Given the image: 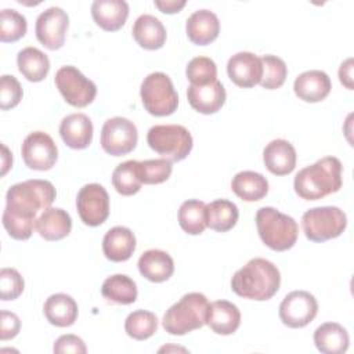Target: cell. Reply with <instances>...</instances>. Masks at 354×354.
Segmentation results:
<instances>
[{"label": "cell", "instance_id": "21", "mask_svg": "<svg viewBox=\"0 0 354 354\" xmlns=\"http://www.w3.org/2000/svg\"><path fill=\"white\" fill-rule=\"evenodd\" d=\"M206 324L217 335H232L241 325V311L228 300H216L207 307Z\"/></svg>", "mask_w": 354, "mask_h": 354}, {"label": "cell", "instance_id": "12", "mask_svg": "<svg viewBox=\"0 0 354 354\" xmlns=\"http://www.w3.org/2000/svg\"><path fill=\"white\" fill-rule=\"evenodd\" d=\"M318 313V303L314 295L307 290H293L288 293L279 304V318L289 328H303L308 325Z\"/></svg>", "mask_w": 354, "mask_h": 354}, {"label": "cell", "instance_id": "44", "mask_svg": "<svg viewBox=\"0 0 354 354\" xmlns=\"http://www.w3.org/2000/svg\"><path fill=\"white\" fill-rule=\"evenodd\" d=\"M339 79L348 90L353 88V58H347L339 68Z\"/></svg>", "mask_w": 354, "mask_h": 354}, {"label": "cell", "instance_id": "8", "mask_svg": "<svg viewBox=\"0 0 354 354\" xmlns=\"http://www.w3.org/2000/svg\"><path fill=\"white\" fill-rule=\"evenodd\" d=\"M140 95L144 108L153 116L171 115L178 105V95L174 86L163 72L149 73L141 83Z\"/></svg>", "mask_w": 354, "mask_h": 354}, {"label": "cell", "instance_id": "18", "mask_svg": "<svg viewBox=\"0 0 354 354\" xmlns=\"http://www.w3.org/2000/svg\"><path fill=\"white\" fill-rule=\"evenodd\" d=\"M93 123L84 113H71L61 120L59 136L72 149H84L93 141Z\"/></svg>", "mask_w": 354, "mask_h": 354}, {"label": "cell", "instance_id": "1", "mask_svg": "<svg viewBox=\"0 0 354 354\" xmlns=\"http://www.w3.org/2000/svg\"><path fill=\"white\" fill-rule=\"evenodd\" d=\"M55 196V188L47 180L33 178L11 185L3 212V225L8 235L18 241L29 239L36 228L37 212L48 209Z\"/></svg>", "mask_w": 354, "mask_h": 354}, {"label": "cell", "instance_id": "16", "mask_svg": "<svg viewBox=\"0 0 354 354\" xmlns=\"http://www.w3.org/2000/svg\"><path fill=\"white\" fill-rule=\"evenodd\" d=\"M187 98L196 112L210 115L220 111L224 105L225 88L218 80L205 86L189 84L187 88Z\"/></svg>", "mask_w": 354, "mask_h": 354}, {"label": "cell", "instance_id": "46", "mask_svg": "<svg viewBox=\"0 0 354 354\" xmlns=\"http://www.w3.org/2000/svg\"><path fill=\"white\" fill-rule=\"evenodd\" d=\"M1 149H3V155H1V176H4L7 173V170L12 165V155L10 153L8 148L4 144H1Z\"/></svg>", "mask_w": 354, "mask_h": 354}, {"label": "cell", "instance_id": "27", "mask_svg": "<svg viewBox=\"0 0 354 354\" xmlns=\"http://www.w3.org/2000/svg\"><path fill=\"white\" fill-rule=\"evenodd\" d=\"M134 40L145 50H158L166 41V28L151 14L140 15L133 25Z\"/></svg>", "mask_w": 354, "mask_h": 354}, {"label": "cell", "instance_id": "13", "mask_svg": "<svg viewBox=\"0 0 354 354\" xmlns=\"http://www.w3.org/2000/svg\"><path fill=\"white\" fill-rule=\"evenodd\" d=\"M21 153L25 165L32 170H50L58 159V148L54 140L44 131L28 134L22 142Z\"/></svg>", "mask_w": 354, "mask_h": 354}, {"label": "cell", "instance_id": "19", "mask_svg": "<svg viewBox=\"0 0 354 354\" xmlns=\"http://www.w3.org/2000/svg\"><path fill=\"white\" fill-rule=\"evenodd\" d=\"M185 32L188 39L198 46H206L217 39L220 32V22L217 15L206 8L194 11L187 22Z\"/></svg>", "mask_w": 354, "mask_h": 354}, {"label": "cell", "instance_id": "36", "mask_svg": "<svg viewBox=\"0 0 354 354\" xmlns=\"http://www.w3.org/2000/svg\"><path fill=\"white\" fill-rule=\"evenodd\" d=\"M28 29L26 18L14 8L0 11V40L4 43L17 41L25 36Z\"/></svg>", "mask_w": 354, "mask_h": 354}, {"label": "cell", "instance_id": "42", "mask_svg": "<svg viewBox=\"0 0 354 354\" xmlns=\"http://www.w3.org/2000/svg\"><path fill=\"white\" fill-rule=\"evenodd\" d=\"M54 353L62 354V353H73V354H84L87 351L84 342L76 336V335H62L59 336L53 347Z\"/></svg>", "mask_w": 354, "mask_h": 354}, {"label": "cell", "instance_id": "32", "mask_svg": "<svg viewBox=\"0 0 354 354\" xmlns=\"http://www.w3.org/2000/svg\"><path fill=\"white\" fill-rule=\"evenodd\" d=\"M101 293L105 299L118 303V304H131L137 300V285L136 282L124 275V274H115L108 277L102 286Z\"/></svg>", "mask_w": 354, "mask_h": 354}, {"label": "cell", "instance_id": "2", "mask_svg": "<svg viewBox=\"0 0 354 354\" xmlns=\"http://www.w3.org/2000/svg\"><path fill=\"white\" fill-rule=\"evenodd\" d=\"M281 274L270 260L254 257L239 268L232 279L231 289L243 299L264 301L271 299L279 289Z\"/></svg>", "mask_w": 354, "mask_h": 354}, {"label": "cell", "instance_id": "24", "mask_svg": "<svg viewBox=\"0 0 354 354\" xmlns=\"http://www.w3.org/2000/svg\"><path fill=\"white\" fill-rule=\"evenodd\" d=\"M140 274L151 282H165L174 272V261L171 256L159 249H149L138 259Z\"/></svg>", "mask_w": 354, "mask_h": 354}, {"label": "cell", "instance_id": "9", "mask_svg": "<svg viewBox=\"0 0 354 354\" xmlns=\"http://www.w3.org/2000/svg\"><path fill=\"white\" fill-rule=\"evenodd\" d=\"M55 86L64 100L76 108H84L91 104L97 95V86L86 77L76 66L66 65L57 71Z\"/></svg>", "mask_w": 354, "mask_h": 354}, {"label": "cell", "instance_id": "4", "mask_svg": "<svg viewBox=\"0 0 354 354\" xmlns=\"http://www.w3.org/2000/svg\"><path fill=\"white\" fill-rule=\"evenodd\" d=\"M209 301L203 293L191 292L184 295L163 315V329L176 336L187 335L206 324Z\"/></svg>", "mask_w": 354, "mask_h": 354}, {"label": "cell", "instance_id": "43", "mask_svg": "<svg viewBox=\"0 0 354 354\" xmlns=\"http://www.w3.org/2000/svg\"><path fill=\"white\" fill-rule=\"evenodd\" d=\"M21 329V321L17 314L3 310L1 311V326H0V339L10 340L14 339Z\"/></svg>", "mask_w": 354, "mask_h": 354}, {"label": "cell", "instance_id": "5", "mask_svg": "<svg viewBox=\"0 0 354 354\" xmlns=\"http://www.w3.org/2000/svg\"><path fill=\"white\" fill-rule=\"evenodd\" d=\"M256 227L263 243L275 252H285L297 241L299 227L295 218L274 207L257 210Z\"/></svg>", "mask_w": 354, "mask_h": 354}, {"label": "cell", "instance_id": "6", "mask_svg": "<svg viewBox=\"0 0 354 354\" xmlns=\"http://www.w3.org/2000/svg\"><path fill=\"white\" fill-rule=\"evenodd\" d=\"M147 142L151 149L170 162L185 159L194 145L191 133L181 124H156L148 130Z\"/></svg>", "mask_w": 354, "mask_h": 354}, {"label": "cell", "instance_id": "26", "mask_svg": "<svg viewBox=\"0 0 354 354\" xmlns=\"http://www.w3.org/2000/svg\"><path fill=\"white\" fill-rule=\"evenodd\" d=\"M77 303L66 293L51 295L43 306V313L51 325L66 328L75 324L77 318Z\"/></svg>", "mask_w": 354, "mask_h": 354}, {"label": "cell", "instance_id": "20", "mask_svg": "<svg viewBox=\"0 0 354 354\" xmlns=\"http://www.w3.org/2000/svg\"><path fill=\"white\" fill-rule=\"evenodd\" d=\"M263 162L268 171L275 176H286L295 170L296 166V149L283 140L277 138L270 141L263 151Z\"/></svg>", "mask_w": 354, "mask_h": 354}, {"label": "cell", "instance_id": "33", "mask_svg": "<svg viewBox=\"0 0 354 354\" xmlns=\"http://www.w3.org/2000/svg\"><path fill=\"white\" fill-rule=\"evenodd\" d=\"M178 224L184 232L199 235L207 227L206 224V203L199 199H188L178 209Z\"/></svg>", "mask_w": 354, "mask_h": 354}, {"label": "cell", "instance_id": "7", "mask_svg": "<svg viewBox=\"0 0 354 354\" xmlns=\"http://www.w3.org/2000/svg\"><path fill=\"white\" fill-rule=\"evenodd\" d=\"M301 227L307 239L325 242L343 234L347 227V216L337 206L313 207L303 214Z\"/></svg>", "mask_w": 354, "mask_h": 354}, {"label": "cell", "instance_id": "34", "mask_svg": "<svg viewBox=\"0 0 354 354\" xmlns=\"http://www.w3.org/2000/svg\"><path fill=\"white\" fill-rule=\"evenodd\" d=\"M113 188L124 196L134 195L141 188V180L138 176V162L126 160L118 165L112 173Z\"/></svg>", "mask_w": 354, "mask_h": 354}, {"label": "cell", "instance_id": "37", "mask_svg": "<svg viewBox=\"0 0 354 354\" xmlns=\"http://www.w3.org/2000/svg\"><path fill=\"white\" fill-rule=\"evenodd\" d=\"M261 65H263V75L260 84L261 87L267 90H274L281 87L285 83L286 75H288V68L283 59H281L277 55H263L260 57Z\"/></svg>", "mask_w": 354, "mask_h": 354}, {"label": "cell", "instance_id": "41", "mask_svg": "<svg viewBox=\"0 0 354 354\" xmlns=\"http://www.w3.org/2000/svg\"><path fill=\"white\" fill-rule=\"evenodd\" d=\"M22 100V87L15 76L3 75L0 79V108L11 109Z\"/></svg>", "mask_w": 354, "mask_h": 354}, {"label": "cell", "instance_id": "15", "mask_svg": "<svg viewBox=\"0 0 354 354\" xmlns=\"http://www.w3.org/2000/svg\"><path fill=\"white\" fill-rule=\"evenodd\" d=\"M227 73L236 86L250 88L261 80V59L249 51L236 53L227 62Z\"/></svg>", "mask_w": 354, "mask_h": 354}, {"label": "cell", "instance_id": "10", "mask_svg": "<svg viewBox=\"0 0 354 354\" xmlns=\"http://www.w3.org/2000/svg\"><path fill=\"white\" fill-rule=\"evenodd\" d=\"M137 141V127L126 118H111L101 129V147L112 156H120L131 152L136 148Z\"/></svg>", "mask_w": 354, "mask_h": 354}, {"label": "cell", "instance_id": "28", "mask_svg": "<svg viewBox=\"0 0 354 354\" xmlns=\"http://www.w3.org/2000/svg\"><path fill=\"white\" fill-rule=\"evenodd\" d=\"M314 343L318 351L324 354H343L348 348L350 337L340 324L325 322L315 329Z\"/></svg>", "mask_w": 354, "mask_h": 354}, {"label": "cell", "instance_id": "40", "mask_svg": "<svg viewBox=\"0 0 354 354\" xmlns=\"http://www.w3.org/2000/svg\"><path fill=\"white\" fill-rule=\"evenodd\" d=\"M25 288L24 278L15 268H1L0 271V296L1 300H15Z\"/></svg>", "mask_w": 354, "mask_h": 354}, {"label": "cell", "instance_id": "30", "mask_svg": "<svg viewBox=\"0 0 354 354\" xmlns=\"http://www.w3.org/2000/svg\"><path fill=\"white\" fill-rule=\"evenodd\" d=\"M19 72L29 82H41L50 71L48 57L36 47H25L17 55Z\"/></svg>", "mask_w": 354, "mask_h": 354}, {"label": "cell", "instance_id": "31", "mask_svg": "<svg viewBox=\"0 0 354 354\" xmlns=\"http://www.w3.org/2000/svg\"><path fill=\"white\" fill-rule=\"evenodd\" d=\"M239 212L234 202L216 199L206 205V224L217 232L230 231L238 221Z\"/></svg>", "mask_w": 354, "mask_h": 354}, {"label": "cell", "instance_id": "23", "mask_svg": "<svg viewBox=\"0 0 354 354\" xmlns=\"http://www.w3.org/2000/svg\"><path fill=\"white\" fill-rule=\"evenodd\" d=\"M136 250V236L130 228L116 225L111 228L102 239V252L111 261L120 263L129 260Z\"/></svg>", "mask_w": 354, "mask_h": 354}, {"label": "cell", "instance_id": "35", "mask_svg": "<svg viewBox=\"0 0 354 354\" xmlns=\"http://www.w3.org/2000/svg\"><path fill=\"white\" fill-rule=\"evenodd\" d=\"M126 333L136 340H145L158 330V318L147 310H136L130 313L124 321Z\"/></svg>", "mask_w": 354, "mask_h": 354}, {"label": "cell", "instance_id": "38", "mask_svg": "<svg viewBox=\"0 0 354 354\" xmlns=\"http://www.w3.org/2000/svg\"><path fill=\"white\" fill-rule=\"evenodd\" d=\"M185 75L191 84L205 86L217 80V66L209 57H195L188 62Z\"/></svg>", "mask_w": 354, "mask_h": 354}, {"label": "cell", "instance_id": "17", "mask_svg": "<svg viewBox=\"0 0 354 354\" xmlns=\"http://www.w3.org/2000/svg\"><path fill=\"white\" fill-rule=\"evenodd\" d=\"M332 88L329 76L319 69L300 73L293 83L295 94L306 102H319L328 97Z\"/></svg>", "mask_w": 354, "mask_h": 354}, {"label": "cell", "instance_id": "29", "mask_svg": "<svg viewBox=\"0 0 354 354\" xmlns=\"http://www.w3.org/2000/svg\"><path fill=\"white\" fill-rule=\"evenodd\" d=\"M231 189L242 201L256 202L267 195L268 181L263 174L257 171L243 170L234 176L231 181Z\"/></svg>", "mask_w": 354, "mask_h": 354}, {"label": "cell", "instance_id": "25", "mask_svg": "<svg viewBox=\"0 0 354 354\" xmlns=\"http://www.w3.org/2000/svg\"><path fill=\"white\" fill-rule=\"evenodd\" d=\"M36 230L46 241H59L69 235L72 218L69 213L61 207H48L37 217Z\"/></svg>", "mask_w": 354, "mask_h": 354}, {"label": "cell", "instance_id": "11", "mask_svg": "<svg viewBox=\"0 0 354 354\" xmlns=\"http://www.w3.org/2000/svg\"><path fill=\"white\" fill-rule=\"evenodd\" d=\"M76 207L86 225H101L109 216V195L101 184H86L77 192Z\"/></svg>", "mask_w": 354, "mask_h": 354}, {"label": "cell", "instance_id": "22", "mask_svg": "<svg viewBox=\"0 0 354 354\" xmlns=\"http://www.w3.org/2000/svg\"><path fill=\"white\" fill-rule=\"evenodd\" d=\"M94 22L108 32L119 30L129 17V4L124 0H94L91 4Z\"/></svg>", "mask_w": 354, "mask_h": 354}, {"label": "cell", "instance_id": "14", "mask_svg": "<svg viewBox=\"0 0 354 354\" xmlns=\"http://www.w3.org/2000/svg\"><path fill=\"white\" fill-rule=\"evenodd\" d=\"M68 25V14L59 7H50L39 14L35 25V33L44 47L48 50H58L65 43Z\"/></svg>", "mask_w": 354, "mask_h": 354}, {"label": "cell", "instance_id": "45", "mask_svg": "<svg viewBox=\"0 0 354 354\" xmlns=\"http://www.w3.org/2000/svg\"><path fill=\"white\" fill-rule=\"evenodd\" d=\"M155 6L165 14H174L185 6V0H155Z\"/></svg>", "mask_w": 354, "mask_h": 354}, {"label": "cell", "instance_id": "3", "mask_svg": "<svg viewBox=\"0 0 354 354\" xmlns=\"http://www.w3.org/2000/svg\"><path fill=\"white\" fill-rule=\"evenodd\" d=\"M343 166L335 156H325L301 169L293 181L296 194L306 201H317L342 188Z\"/></svg>", "mask_w": 354, "mask_h": 354}, {"label": "cell", "instance_id": "39", "mask_svg": "<svg viewBox=\"0 0 354 354\" xmlns=\"http://www.w3.org/2000/svg\"><path fill=\"white\" fill-rule=\"evenodd\" d=\"M171 170V162L165 158L138 162V176L144 184L165 183L170 177Z\"/></svg>", "mask_w": 354, "mask_h": 354}]
</instances>
